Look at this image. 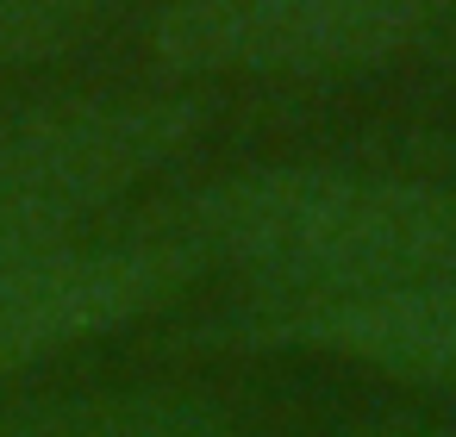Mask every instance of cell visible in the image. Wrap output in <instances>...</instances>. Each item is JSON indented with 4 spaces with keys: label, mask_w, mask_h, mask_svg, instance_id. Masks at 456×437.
Segmentation results:
<instances>
[{
    "label": "cell",
    "mask_w": 456,
    "mask_h": 437,
    "mask_svg": "<svg viewBox=\"0 0 456 437\" xmlns=\"http://www.w3.org/2000/svg\"><path fill=\"white\" fill-rule=\"evenodd\" d=\"M188 344L338 356L406 387L456 393V275L344 294H238L219 319L188 331Z\"/></svg>",
    "instance_id": "5"
},
{
    "label": "cell",
    "mask_w": 456,
    "mask_h": 437,
    "mask_svg": "<svg viewBox=\"0 0 456 437\" xmlns=\"http://www.w3.org/2000/svg\"><path fill=\"white\" fill-rule=\"evenodd\" d=\"M88 13L94 0H0V76L69 51Z\"/></svg>",
    "instance_id": "7"
},
{
    "label": "cell",
    "mask_w": 456,
    "mask_h": 437,
    "mask_svg": "<svg viewBox=\"0 0 456 437\" xmlns=\"http://www.w3.org/2000/svg\"><path fill=\"white\" fill-rule=\"evenodd\" d=\"M0 437H238V425L194 387H76L0 400Z\"/></svg>",
    "instance_id": "6"
},
{
    "label": "cell",
    "mask_w": 456,
    "mask_h": 437,
    "mask_svg": "<svg viewBox=\"0 0 456 437\" xmlns=\"http://www.w3.org/2000/svg\"><path fill=\"white\" fill-rule=\"evenodd\" d=\"M207 125L188 94L101 88L0 107V275L94 231Z\"/></svg>",
    "instance_id": "2"
},
{
    "label": "cell",
    "mask_w": 456,
    "mask_h": 437,
    "mask_svg": "<svg viewBox=\"0 0 456 437\" xmlns=\"http://www.w3.org/2000/svg\"><path fill=\"white\" fill-rule=\"evenodd\" d=\"M194 281H207L200 263L151 206L126 219L113 213L107 225L7 269L0 275V387L51 356L138 325L144 312L182 300Z\"/></svg>",
    "instance_id": "4"
},
{
    "label": "cell",
    "mask_w": 456,
    "mask_h": 437,
    "mask_svg": "<svg viewBox=\"0 0 456 437\" xmlns=\"http://www.w3.org/2000/svg\"><path fill=\"white\" fill-rule=\"evenodd\" d=\"M200 275H238L244 294H344L419 275H456V182L281 163L182 188L151 206Z\"/></svg>",
    "instance_id": "1"
},
{
    "label": "cell",
    "mask_w": 456,
    "mask_h": 437,
    "mask_svg": "<svg viewBox=\"0 0 456 437\" xmlns=\"http://www.w3.org/2000/svg\"><path fill=\"white\" fill-rule=\"evenodd\" d=\"M456 20V0H169L151 51L169 76H362Z\"/></svg>",
    "instance_id": "3"
},
{
    "label": "cell",
    "mask_w": 456,
    "mask_h": 437,
    "mask_svg": "<svg viewBox=\"0 0 456 437\" xmlns=\"http://www.w3.org/2000/svg\"><path fill=\"white\" fill-rule=\"evenodd\" d=\"M344 437H456V425L425 418V412H369V418H356Z\"/></svg>",
    "instance_id": "8"
}]
</instances>
